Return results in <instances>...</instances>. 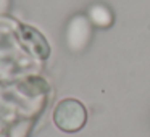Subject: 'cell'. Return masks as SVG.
I'll return each mask as SVG.
<instances>
[{"label": "cell", "instance_id": "obj_4", "mask_svg": "<svg viewBox=\"0 0 150 137\" xmlns=\"http://www.w3.org/2000/svg\"><path fill=\"white\" fill-rule=\"evenodd\" d=\"M8 7H10V0H0V15L7 13Z\"/></svg>", "mask_w": 150, "mask_h": 137}, {"label": "cell", "instance_id": "obj_1", "mask_svg": "<svg viewBox=\"0 0 150 137\" xmlns=\"http://www.w3.org/2000/svg\"><path fill=\"white\" fill-rule=\"evenodd\" d=\"M87 119L86 108L74 98H65L57 105L53 111V121L65 132H76L84 126Z\"/></svg>", "mask_w": 150, "mask_h": 137}, {"label": "cell", "instance_id": "obj_3", "mask_svg": "<svg viewBox=\"0 0 150 137\" xmlns=\"http://www.w3.org/2000/svg\"><path fill=\"white\" fill-rule=\"evenodd\" d=\"M87 18L92 23V26H97L100 29H105V28H108L113 23V13H111V10L102 4L92 5L87 11Z\"/></svg>", "mask_w": 150, "mask_h": 137}, {"label": "cell", "instance_id": "obj_2", "mask_svg": "<svg viewBox=\"0 0 150 137\" xmlns=\"http://www.w3.org/2000/svg\"><path fill=\"white\" fill-rule=\"evenodd\" d=\"M92 36V23L84 15H76L69 20L66 26L65 39L66 45L71 52H81L87 47Z\"/></svg>", "mask_w": 150, "mask_h": 137}]
</instances>
